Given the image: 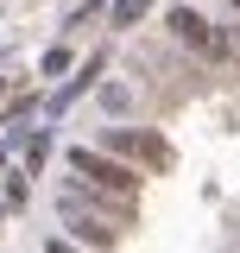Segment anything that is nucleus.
<instances>
[{"instance_id":"1","label":"nucleus","mask_w":240,"mask_h":253,"mask_svg":"<svg viewBox=\"0 0 240 253\" xmlns=\"http://www.w3.org/2000/svg\"><path fill=\"white\" fill-rule=\"evenodd\" d=\"M70 165H76L82 177H95L101 190H114V196H133V190H139V171H126V165H114V158H101V152H76Z\"/></svg>"},{"instance_id":"2","label":"nucleus","mask_w":240,"mask_h":253,"mask_svg":"<svg viewBox=\"0 0 240 253\" xmlns=\"http://www.w3.org/2000/svg\"><path fill=\"white\" fill-rule=\"evenodd\" d=\"M171 26H177V38H183V44H196V51H221V38L209 32V19H196L190 6H177V13H171Z\"/></svg>"},{"instance_id":"3","label":"nucleus","mask_w":240,"mask_h":253,"mask_svg":"<svg viewBox=\"0 0 240 253\" xmlns=\"http://www.w3.org/2000/svg\"><path fill=\"white\" fill-rule=\"evenodd\" d=\"M63 215H70V228H76V234H82V241H101V247H108V241H114V228H108V221H95V215H82V209H76V203H63Z\"/></svg>"},{"instance_id":"4","label":"nucleus","mask_w":240,"mask_h":253,"mask_svg":"<svg viewBox=\"0 0 240 253\" xmlns=\"http://www.w3.org/2000/svg\"><path fill=\"white\" fill-rule=\"evenodd\" d=\"M114 146H120V152H146L152 165L164 158V146H158V139H139V133H114Z\"/></svg>"}]
</instances>
